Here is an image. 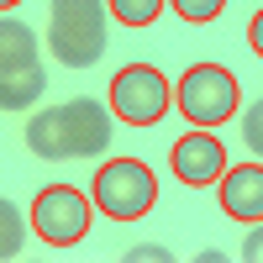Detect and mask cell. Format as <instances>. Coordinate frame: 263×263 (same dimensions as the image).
<instances>
[{
    "instance_id": "cell-1",
    "label": "cell",
    "mask_w": 263,
    "mask_h": 263,
    "mask_svg": "<svg viewBox=\"0 0 263 263\" xmlns=\"http://www.w3.org/2000/svg\"><path fill=\"white\" fill-rule=\"evenodd\" d=\"M48 48L63 69H90L105 53V0H53Z\"/></svg>"
},
{
    "instance_id": "cell-2",
    "label": "cell",
    "mask_w": 263,
    "mask_h": 263,
    "mask_svg": "<svg viewBox=\"0 0 263 263\" xmlns=\"http://www.w3.org/2000/svg\"><path fill=\"white\" fill-rule=\"evenodd\" d=\"M153 200H158V179L137 158H111L95 174V205L111 221H137V216L153 211Z\"/></svg>"
},
{
    "instance_id": "cell-3",
    "label": "cell",
    "mask_w": 263,
    "mask_h": 263,
    "mask_svg": "<svg viewBox=\"0 0 263 263\" xmlns=\"http://www.w3.org/2000/svg\"><path fill=\"white\" fill-rule=\"evenodd\" d=\"M179 111L195 126H221L237 111V79L221 69V63H195L179 79Z\"/></svg>"
},
{
    "instance_id": "cell-4",
    "label": "cell",
    "mask_w": 263,
    "mask_h": 263,
    "mask_svg": "<svg viewBox=\"0 0 263 263\" xmlns=\"http://www.w3.org/2000/svg\"><path fill=\"white\" fill-rule=\"evenodd\" d=\"M168 79L153 69V63H126V69L111 79V111L132 126H153L168 111Z\"/></svg>"
},
{
    "instance_id": "cell-5",
    "label": "cell",
    "mask_w": 263,
    "mask_h": 263,
    "mask_svg": "<svg viewBox=\"0 0 263 263\" xmlns=\"http://www.w3.org/2000/svg\"><path fill=\"white\" fill-rule=\"evenodd\" d=\"M32 227L42 242L53 248H74L84 232H90V200L74 190V184H48L32 200Z\"/></svg>"
},
{
    "instance_id": "cell-6",
    "label": "cell",
    "mask_w": 263,
    "mask_h": 263,
    "mask_svg": "<svg viewBox=\"0 0 263 263\" xmlns=\"http://www.w3.org/2000/svg\"><path fill=\"white\" fill-rule=\"evenodd\" d=\"M63 111V132H69V153L74 158H95L111 147V111L100 100H69Z\"/></svg>"
},
{
    "instance_id": "cell-7",
    "label": "cell",
    "mask_w": 263,
    "mask_h": 263,
    "mask_svg": "<svg viewBox=\"0 0 263 263\" xmlns=\"http://www.w3.org/2000/svg\"><path fill=\"white\" fill-rule=\"evenodd\" d=\"M174 174L184 184H216L227 174V147L211 132H190V137L174 142Z\"/></svg>"
},
{
    "instance_id": "cell-8",
    "label": "cell",
    "mask_w": 263,
    "mask_h": 263,
    "mask_svg": "<svg viewBox=\"0 0 263 263\" xmlns=\"http://www.w3.org/2000/svg\"><path fill=\"white\" fill-rule=\"evenodd\" d=\"M221 211L237 221H263V168H227L221 174Z\"/></svg>"
},
{
    "instance_id": "cell-9",
    "label": "cell",
    "mask_w": 263,
    "mask_h": 263,
    "mask_svg": "<svg viewBox=\"0 0 263 263\" xmlns=\"http://www.w3.org/2000/svg\"><path fill=\"white\" fill-rule=\"evenodd\" d=\"M27 147L37 153V158H48V163H69L74 153H69V132H63V111L53 105V111H37L27 121Z\"/></svg>"
},
{
    "instance_id": "cell-10",
    "label": "cell",
    "mask_w": 263,
    "mask_h": 263,
    "mask_svg": "<svg viewBox=\"0 0 263 263\" xmlns=\"http://www.w3.org/2000/svg\"><path fill=\"white\" fill-rule=\"evenodd\" d=\"M42 90H48V74H42V63L6 69V74H0V111H27V105L42 100Z\"/></svg>"
},
{
    "instance_id": "cell-11",
    "label": "cell",
    "mask_w": 263,
    "mask_h": 263,
    "mask_svg": "<svg viewBox=\"0 0 263 263\" xmlns=\"http://www.w3.org/2000/svg\"><path fill=\"white\" fill-rule=\"evenodd\" d=\"M27 63H37V32L27 21L0 16V74L6 69H27Z\"/></svg>"
},
{
    "instance_id": "cell-12",
    "label": "cell",
    "mask_w": 263,
    "mask_h": 263,
    "mask_svg": "<svg viewBox=\"0 0 263 263\" xmlns=\"http://www.w3.org/2000/svg\"><path fill=\"white\" fill-rule=\"evenodd\" d=\"M21 242H27V221H21V211L0 195V258H16Z\"/></svg>"
},
{
    "instance_id": "cell-13",
    "label": "cell",
    "mask_w": 263,
    "mask_h": 263,
    "mask_svg": "<svg viewBox=\"0 0 263 263\" xmlns=\"http://www.w3.org/2000/svg\"><path fill=\"white\" fill-rule=\"evenodd\" d=\"M111 16L126 27H153L163 16V0H111Z\"/></svg>"
},
{
    "instance_id": "cell-14",
    "label": "cell",
    "mask_w": 263,
    "mask_h": 263,
    "mask_svg": "<svg viewBox=\"0 0 263 263\" xmlns=\"http://www.w3.org/2000/svg\"><path fill=\"white\" fill-rule=\"evenodd\" d=\"M221 11H227V0H174V16L195 21V27H200V21H216Z\"/></svg>"
},
{
    "instance_id": "cell-15",
    "label": "cell",
    "mask_w": 263,
    "mask_h": 263,
    "mask_svg": "<svg viewBox=\"0 0 263 263\" xmlns=\"http://www.w3.org/2000/svg\"><path fill=\"white\" fill-rule=\"evenodd\" d=\"M242 137H248V147L263 158V100L248 105V116H242Z\"/></svg>"
},
{
    "instance_id": "cell-16",
    "label": "cell",
    "mask_w": 263,
    "mask_h": 263,
    "mask_svg": "<svg viewBox=\"0 0 263 263\" xmlns=\"http://www.w3.org/2000/svg\"><path fill=\"white\" fill-rule=\"evenodd\" d=\"M242 258L263 263V221H253V232H248V242H242Z\"/></svg>"
},
{
    "instance_id": "cell-17",
    "label": "cell",
    "mask_w": 263,
    "mask_h": 263,
    "mask_svg": "<svg viewBox=\"0 0 263 263\" xmlns=\"http://www.w3.org/2000/svg\"><path fill=\"white\" fill-rule=\"evenodd\" d=\"M158 258H174V253H163V248H132V263H158Z\"/></svg>"
},
{
    "instance_id": "cell-18",
    "label": "cell",
    "mask_w": 263,
    "mask_h": 263,
    "mask_svg": "<svg viewBox=\"0 0 263 263\" xmlns=\"http://www.w3.org/2000/svg\"><path fill=\"white\" fill-rule=\"evenodd\" d=\"M248 42H253V53H258V58H263V11H258V16H253V27H248Z\"/></svg>"
},
{
    "instance_id": "cell-19",
    "label": "cell",
    "mask_w": 263,
    "mask_h": 263,
    "mask_svg": "<svg viewBox=\"0 0 263 263\" xmlns=\"http://www.w3.org/2000/svg\"><path fill=\"white\" fill-rule=\"evenodd\" d=\"M11 6H21V0H0V11H11Z\"/></svg>"
}]
</instances>
